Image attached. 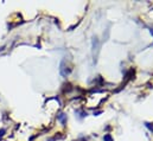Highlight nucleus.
Wrapping results in <instances>:
<instances>
[{"mask_svg":"<svg viewBox=\"0 0 153 141\" xmlns=\"http://www.w3.org/2000/svg\"><path fill=\"white\" fill-rule=\"evenodd\" d=\"M104 141H113V139H112L110 135H106V137H104Z\"/></svg>","mask_w":153,"mask_h":141,"instance_id":"1","label":"nucleus"}]
</instances>
